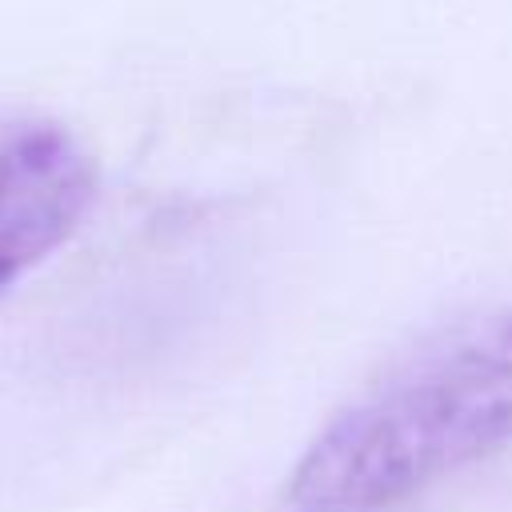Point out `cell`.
<instances>
[{
	"instance_id": "obj_1",
	"label": "cell",
	"mask_w": 512,
	"mask_h": 512,
	"mask_svg": "<svg viewBox=\"0 0 512 512\" xmlns=\"http://www.w3.org/2000/svg\"><path fill=\"white\" fill-rule=\"evenodd\" d=\"M512 444V308L420 340L300 452L288 512H396Z\"/></svg>"
},
{
	"instance_id": "obj_2",
	"label": "cell",
	"mask_w": 512,
	"mask_h": 512,
	"mask_svg": "<svg viewBox=\"0 0 512 512\" xmlns=\"http://www.w3.org/2000/svg\"><path fill=\"white\" fill-rule=\"evenodd\" d=\"M92 188V160L60 124L0 120V292L72 236Z\"/></svg>"
}]
</instances>
